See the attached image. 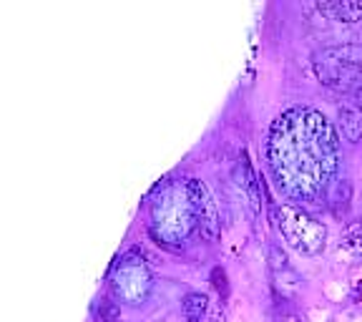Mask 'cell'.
Segmentation results:
<instances>
[{
	"instance_id": "cell-1",
	"label": "cell",
	"mask_w": 362,
	"mask_h": 322,
	"mask_svg": "<svg viewBox=\"0 0 362 322\" xmlns=\"http://www.w3.org/2000/svg\"><path fill=\"white\" fill-rule=\"evenodd\" d=\"M267 159L287 197L325 204L339 166L337 134L317 108H289L272 124Z\"/></svg>"
},
{
	"instance_id": "cell-2",
	"label": "cell",
	"mask_w": 362,
	"mask_h": 322,
	"mask_svg": "<svg viewBox=\"0 0 362 322\" xmlns=\"http://www.w3.org/2000/svg\"><path fill=\"white\" fill-rule=\"evenodd\" d=\"M151 217H153V234L161 242L166 244L184 242L189 237V232L197 226L187 184L184 187H176L171 181L161 184L158 187V197L151 204Z\"/></svg>"
},
{
	"instance_id": "cell-3",
	"label": "cell",
	"mask_w": 362,
	"mask_h": 322,
	"mask_svg": "<svg viewBox=\"0 0 362 322\" xmlns=\"http://www.w3.org/2000/svg\"><path fill=\"white\" fill-rule=\"evenodd\" d=\"M315 74L320 84L334 91H352L362 86V45H329L315 53Z\"/></svg>"
},
{
	"instance_id": "cell-4",
	"label": "cell",
	"mask_w": 362,
	"mask_h": 322,
	"mask_svg": "<svg viewBox=\"0 0 362 322\" xmlns=\"http://www.w3.org/2000/svg\"><path fill=\"white\" fill-rule=\"evenodd\" d=\"M272 214L277 222L279 234L289 247H294L302 255H320L327 242V226L317 222L312 214H307L302 207L294 204H279L272 207Z\"/></svg>"
},
{
	"instance_id": "cell-5",
	"label": "cell",
	"mask_w": 362,
	"mask_h": 322,
	"mask_svg": "<svg viewBox=\"0 0 362 322\" xmlns=\"http://www.w3.org/2000/svg\"><path fill=\"white\" fill-rule=\"evenodd\" d=\"M151 272L144 265L141 257L136 255L124 257L111 275V292L121 305H144L148 292H151Z\"/></svg>"
},
{
	"instance_id": "cell-6",
	"label": "cell",
	"mask_w": 362,
	"mask_h": 322,
	"mask_svg": "<svg viewBox=\"0 0 362 322\" xmlns=\"http://www.w3.org/2000/svg\"><path fill=\"white\" fill-rule=\"evenodd\" d=\"M187 192H189V202H192L194 222H197L199 234L206 242H214L221 232V224H219V209H216V202L211 197L209 187L202 179H189Z\"/></svg>"
},
{
	"instance_id": "cell-7",
	"label": "cell",
	"mask_w": 362,
	"mask_h": 322,
	"mask_svg": "<svg viewBox=\"0 0 362 322\" xmlns=\"http://www.w3.org/2000/svg\"><path fill=\"white\" fill-rule=\"evenodd\" d=\"M234 181H237V187L247 194L249 199V207L255 212V217H259L262 212V194H259V181H257V174H255V166L249 161L247 151L239 154L237 159V166H234Z\"/></svg>"
},
{
	"instance_id": "cell-8",
	"label": "cell",
	"mask_w": 362,
	"mask_h": 322,
	"mask_svg": "<svg viewBox=\"0 0 362 322\" xmlns=\"http://www.w3.org/2000/svg\"><path fill=\"white\" fill-rule=\"evenodd\" d=\"M317 11L334 23H362V0H332V3H320Z\"/></svg>"
},
{
	"instance_id": "cell-9",
	"label": "cell",
	"mask_w": 362,
	"mask_h": 322,
	"mask_svg": "<svg viewBox=\"0 0 362 322\" xmlns=\"http://www.w3.org/2000/svg\"><path fill=\"white\" fill-rule=\"evenodd\" d=\"M337 129L347 142H362V108L339 106L337 108Z\"/></svg>"
},
{
	"instance_id": "cell-10",
	"label": "cell",
	"mask_w": 362,
	"mask_h": 322,
	"mask_svg": "<svg viewBox=\"0 0 362 322\" xmlns=\"http://www.w3.org/2000/svg\"><path fill=\"white\" fill-rule=\"evenodd\" d=\"M206 307H209V297L204 292H189L181 300V315L187 322H202L206 317Z\"/></svg>"
},
{
	"instance_id": "cell-11",
	"label": "cell",
	"mask_w": 362,
	"mask_h": 322,
	"mask_svg": "<svg viewBox=\"0 0 362 322\" xmlns=\"http://www.w3.org/2000/svg\"><path fill=\"white\" fill-rule=\"evenodd\" d=\"M342 247L350 249L352 255H362V219H355L347 224L345 237H342Z\"/></svg>"
},
{
	"instance_id": "cell-12",
	"label": "cell",
	"mask_w": 362,
	"mask_h": 322,
	"mask_svg": "<svg viewBox=\"0 0 362 322\" xmlns=\"http://www.w3.org/2000/svg\"><path fill=\"white\" fill-rule=\"evenodd\" d=\"M121 307L111 300H101L96 307V322H119Z\"/></svg>"
},
{
	"instance_id": "cell-13",
	"label": "cell",
	"mask_w": 362,
	"mask_h": 322,
	"mask_svg": "<svg viewBox=\"0 0 362 322\" xmlns=\"http://www.w3.org/2000/svg\"><path fill=\"white\" fill-rule=\"evenodd\" d=\"M211 284H214V289L221 294V300H226L229 284H226V272L221 270V267H214V270H211Z\"/></svg>"
},
{
	"instance_id": "cell-14",
	"label": "cell",
	"mask_w": 362,
	"mask_h": 322,
	"mask_svg": "<svg viewBox=\"0 0 362 322\" xmlns=\"http://www.w3.org/2000/svg\"><path fill=\"white\" fill-rule=\"evenodd\" d=\"M206 322H226L221 307H214V310H209V315H206Z\"/></svg>"
},
{
	"instance_id": "cell-15",
	"label": "cell",
	"mask_w": 362,
	"mask_h": 322,
	"mask_svg": "<svg viewBox=\"0 0 362 322\" xmlns=\"http://www.w3.org/2000/svg\"><path fill=\"white\" fill-rule=\"evenodd\" d=\"M279 322H305V320H302L300 315H284V317H282V320H279Z\"/></svg>"
},
{
	"instance_id": "cell-16",
	"label": "cell",
	"mask_w": 362,
	"mask_h": 322,
	"mask_svg": "<svg viewBox=\"0 0 362 322\" xmlns=\"http://www.w3.org/2000/svg\"><path fill=\"white\" fill-rule=\"evenodd\" d=\"M357 101L362 103V86H360V88H357Z\"/></svg>"
},
{
	"instance_id": "cell-17",
	"label": "cell",
	"mask_w": 362,
	"mask_h": 322,
	"mask_svg": "<svg viewBox=\"0 0 362 322\" xmlns=\"http://www.w3.org/2000/svg\"><path fill=\"white\" fill-rule=\"evenodd\" d=\"M360 38H362V35H360ZM360 45H362V40H360Z\"/></svg>"
}]
</instances>
